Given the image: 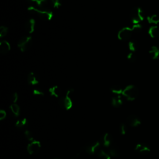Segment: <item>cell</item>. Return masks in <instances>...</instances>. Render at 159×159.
I'll return each mask as SVG.
<instances>
[{"label": "cell", "instance_id": "6da1fadb", "mask_svg": "<svg viewBox=\"0 0 159 159\" xmlns=\"http://www.w3.org/2000/svg\"><path fill=\"white\" fill-rule=\"evenodd\" d=\"M127 100L134 101L139 95V89L135 85H130L127 86L124 89L122 94Z\"/></svg>", "mask_w": 159, "mask_h": 159}, {"label": "cell", "instance_id": "7a4b0ae2", "mask_svg": "<svg viewBox=\"0 0 159 159\" xmlns=\"http://www.w3.org/2000/svg\"><path fill=\"white\" fill-rule=\"evenodd\" d=\"M28 10L30 12L36 14L41 19L45 21H51L54 16L53 13L47 9H42L35 8L34 6H29L28 8Z\"/></svg>", "mask_w": 159, "mask_h": 159}, {"label": "cell", "instance_id": "3957f363", "mask_svg": "<svg viewBox=\"0 0 159 159\" xmlns=\"http://www.w3.org/2000/svg\"><path fill=\"white\" fill-rule=\"evenodd\" d=\"M130 17L134 25L139 24V22L144 19V14L142 9L139 7L133 8L130 12Z\"/></svg>", "mask_w": 159, "mask_h": 159}, {"label": "cell", "instance_id": "277c9868", "mask_svg": "<svg viewBox=\"0 0 159 159\" xmlns=\"http://www.w3.org/2000/svg\"><path fill=\"white\" fill-rule=\"evenodd\" d=\"M74 92L73 89H69L67 91L65 97H63L60 98L59 100L60 106L65 109L66 110L70 109L73 106V102L72 100L71 95Z\"/></svg>", "mask_w": 159, "mask_h": 159}, {"label": "cell", "instance_id": "5b68a950", "mask_svg": "<svg viewBox=\"0 0 159 159\" xmlns=\"http://www.w3.org/2000/svg\"><path fill=\"white\" fill-rule=\"evenodd\" d=\"M32 44V39L31 36H23L19 40L17 46L22 52H25L31 48Z\"/></svg>", "mask_w": 159, "mask_h": 159}, {"label": "cell", "instance_id": "8992f818", "mask_svg": "<svg viewBox=\"0 0 159 159\" xmlns=\"http://www.w3.org/2000/svg\"><path fill=\"white\" fill-rule=\"evenodd\" d=\"M133 32L134 31L132 28L129 27L123 28L119 31L118 33V38L121 40H129L131 37Z\"/></svg>", "mask_w": 159, "mask_h": 159}, {"label": "cell", "instance_id": "52a82bcc", "mask_svg": "<svg viewBox=\"0 0 159 159\" xmlns=\"http://www.w3.org/2000/svg\"><path fill=\"white\" fill-rule=\"evenodd\" d=\"M41 147L40 142L38 141H33L28 146V151L30 154L37 153Z\"/></svg>", "mask_w": 159, "mask_h": 159}, {"label": "cell", "instance_id": "ba28073f", "mask_svg": "<svg viewBox=\"0 0 159 159\" xmlns=\"http://www.w3.org/2000/svg\"><path fill=\"white\" fill-rule=\"evenodd\" d=\"M100 146V144L98 141H95L88 144L85 148L86 152L90 155H93L98 149Z\"/></svg>", "mask_w": 159, "mask_h": 159}, {"label": "cell", "instance_id": "9c48e42d", "mask_svg": "<svg viewBox=\"0 0 159 159\" xmlns=\"http://www.w3.org/2000/svg\"><path fill=\"white\" fill-rule=\"evenodd\" d=\"M127 123L131 127H138L141 125V121L138 116L131 115L127 118Z\"/></svg>", "mask_w": 159, "mask_h": 159}, {"label": "cell", "instance_id": "30bf717a", "mask_svg": "<svg viewBox=\"0 0 159 159\" xmlns=\"http://www.w3.org/2000/svg\"><path fill=\"white\" fill-rule=\"evenodd\" d=\"M135 150L136 152H138V153L143 155L148 154L150 152V147L145 144H137L135 147Z\"/></svg>", "mask_w": 159, "mask_h": 159}, {"label": "cell", "instance_id": "8fae6325", "mask_svg": "<svg viewBox=\"0 0 159 159\" xmlns=\"http://www.w3.org/2000/svg\"><path fill=\"white\" fill-rule=\"evenodd\" d=\"M11 50V45L7 40H2L0 42V52L2 54H8Z\"/></svg>", "mask_w": 159, "mask_h": 159}, {"label": "cell", "instance_id": "7c38bea8", "mask_svg": "<svg viewBox=\"0 0 159 159\" xmlns=\"http://www.w3.org/2000/svg\"><path fill=\"white\" fill-rule=\"evenodd\" d=\"M36 27V21L34 19H30L26 23V31L29 33L32 34L35 31Z\"/></svg>", "mask_w": 159, "mask_h": 159}, {"label": "cell", "instance_id": "4fadbf2b", "mask_svg": "<svg viewBox=\"0 0 159 159\" xmlns=\"http://www.w3.org/2000/svg\"><path fill=\"white\" fill-rule=\"evenodd\" d=\"M111 104L114 107L118 108L123 104V98L120 95H117L116 97H112L111 100Z\"/></svg>", "mask_w": 159, "mask_h": 159}, {"label": "cell", "instance_id": "5bb4252c", "mask_svg": "<svg viewBox=\"0 0 159 159\" xmlns=\"http://www.w3.org/2000/svg\"><path fill=\"white\" fill-rule=\"evenodd\" d=\"M148 33L152 38H156L159 36V28L157 26H151L149 29Z\"/></svg>", "mask_w": 159, "mask_h": 159}, {"label": "cell", "instance_id": "9a60e30c", "mask_svg": "<svg viewBox=\"0 0 159 159\" xmlns=\"http://www.w3.org/2000/svg\"><path fill=\"white\" fill-rule=\"evenodd\" d=\"M149 55L153 60H157L159 57V49L156 46H152L149 50Z\"/></svg>", "mask_w": 159, "mask_h": 159}, {"label": "cell", "instance_id": "2e32d148", "mask_svg": "<svg viewBox=\"0 0 159 159\" xmlns=\"http://www.w3.org/2000/svg\"><path fill=\"white\" fill-rule=\"evenodd\" d=\"M112 142V135L109 133H106L103 139V143L104 146L108 147L111 146Z\"/></svg>", "mask_w": 159, "mask_h": 159}, {"label": "cell", "instance_id": "e0dca14e", "mask_svg": "<svg viewBox=\"0 0 159 159\" xmlns=\"http://www.w3.org/2000/svg\"><path fill=\"white\" fill-rule=\"evenodd\" d=\"M139 43L135 40H131L128 43V47L131 52H134L139 48Z\"/></svg>", "mask_w": 159, "mask_h": 159}, {"label": "cell", "instance_id": "ac0fdd59", "mask_svg": "<svg viewBox=\"0 0 159 159\" xmlns=\"http://www.w3.org/2000/svg\"><path fill=\"white\" fill-rule=\"evenodd\" d=\"M28 82L29 85H36L39 83V81L34 72H31L28 76Z\"/></svg>", "mask_w": 159, "mask_h": 159}, {"label": "cell", "instance_id": "d6986e66", "mask_svg": "<svg viewBox=\"0 0 159 159\" xmlns=\"http://www.w3.org/2000/svg\"><path fill=\"white\" fill-rule=\"evenodd\" d=\"M10 109L13 115L16 117L19 116L20 114V107L16 103H13L10 106Z\"/></svg>", "mask_w": 159, "mask_h": 159}, {"label": "cell", "instance_id": "ffe728a7", "mask_svg": "<svg viewBox=\"0 0 159 159\" xmlns=\"http://www.w3.org/2000/svg\"><path fill=\"white\" fill-rule=\"evenodd\" d=\"M49 92L51 96L54 97L55 98H58L59 97L60 92H59V88L58 86H54L49 88Z\"/></svg>", "mask_w": 159, "mask_h": 159}, {"label": "cell", "instance_id": "44dd1931", "mask_svg": "<svg viewBox=\"0 0 159 159\" xmlns=\"http://www.w3.org/2000/svg\"><path fill=\"white\" fill-rule=\"evenodd\" d=\"M148 22L150 24L157 25L159 22V17L157 14H152L147 17Z\"/></svg>", "mask_w": 159, "mask_h": 159}, {"label": "cell", "instance_id": "7402d4cb", "mask_svg": "<svg viewBox=\"0 0 159 159\" xmlns=\"http://www.w3.org/2000/svg\"><path fill=\"white\" fill-rule=\"evenodd\" d=\"M111 91L113 93H115L117 95H120L121 94H123V89L119 85H113L111 88Z\"/></svg>", "mask_w": 159, "mask_h": 159}, {"label": "cell", "instance_id": "603a6c76", "mask_svg": "<svg viewBox=\"0 0 159 159\" xmlns=\"http://www.w3.org/2000/svg\"><path fill=\"white\" fill-rule=\"evenodd\" d=\"M109 154L110 156L114 157H117L119 156L120 152L117 148L111 147L109 150Z\"/></svg>", "mask_w": 159, "mask_h": 159}, {"label": "cell", "instance_id": "cb8c5ba5", "mask_svg": "<svg viewBox=\"0 0 159 159\" xmlns=\"http://www.w3.org/2000/svg\"><path fill=\"white\" fill-rule=\"evenodd\" d=\"M98 155L100 157V158L101 159H110L111 158L110 155L103 150H99L98 152Z\"/></svg>", "mask_w": 159, "mask_h": 159}, {"label": "cell", "instance_id": "d4e9b609", "mask_svg": "<svg viewBox=\"0 0 159 159\" xmlns=\"http://www.w3.org/2000/svg\"><path fill=\"white\" fill-rule=\"evenodd\" d=\"M28 2L36 3L39 6L42 7L47 3V0H27Z\"/></svg>", "mask_w": 159, "mask_h": 159}, {"label": "cell", "instance_id": "484cf974", "mask_svg": "<svg viewBox=\"0 0 159 159\" xmlns=\"http://www.w3.org/2000/svg\"><path fill=\"white\" fill-rule=\"evenodd\" d=\"M27 124V119L26 118L22 119L21 120H17L16 123V126L17 127H24L25 126H26Z\"/></svg>", "mask_w": 159, "mask_h": 159}, {"label": "cell", "instance_id": "4316f807", "mask_svg": "<svg viewBox=\"0 0 159 159\" xmlns=\"http://www.w3.org/2000/svg\"><path fill=\"white\" fill-rule=\"evenodd\" d=\"M8 32V28L5 26H1L0 28V37L2 38L7 35Z\"/></svg>", "mask_w": 159, "mask_h": 159}, {"label": "cell", "instance_id": "83f0119b", "mask_svg": "<svg viewBox=\"0 0 159 159\" xmlns=\"http://www.w3.org/2000/svg\"><path fill=\"white\" fill-rule=\"evenodd\" d=\"M25 136L26 138L28 139V140L30 141H33L34 140V137H33V135L32 134V132L29 131V130H26L25 132Z\"/></svg>", "mask_w": 159, "mask_h": 159}, {"label": "cell", "instance_id": "f1b7e54d", "mask_svg": "<svg viewBox=\"0 0 159 159\" xmlns=\"http://www.w3.org/2000/svg\"><path fill=\"white\" fill-rule=\"evenodd\" d=\"M52 5L54 8H59L61 6V1L60 0H51Z\"/></svg>", "mask_w": 159, "mask_h": 159}, {"label": "cell", "instance_id": "f546056e", "mask_svg": "<svg viewBox=\"0 0 159 159\" xmlns=\"http://www.w3.org/2000/svg\"><path fill=\"white\" fill-rule=\"evenodd\" d=\"M127 58L131 62H134L136 60V56L133 52H130L129 54H128Z\"/></svg>", "mask_w": 159, "mask_h": 159}, {"label": "cell", "instance_id": "4dcf8cb0", "mask_svg": "<svg viewBox=\"0 0 159 159\" xmlns=\"http://www.w3.org/2000/svg\"><path fill=\"white\" fill-rule=\"evenodd\" d=\"M134 32H139L142 29V26L140 24H136L134 25V26L132 27Z\"/></svg>", "mask_w": 159, "mask_h": 159}, {"label": "cell", "instance_id": "1f68e13d", "mask_svg": "<svg viewBox=\"0 0 159 159\" xmlns=\"http://www.w3.org/2000/svg\"><path fill=\"white\" fill-rule=\"evenodd\" d=\"M33 95L36 97H43L44 95V93L42 91L37 89H35L33 90Z\"/></svg>", "mask_w": 159, "mask_h": 159}, {"label": "cell", "instance_id": "d6a6232c", "mask_svg": "<svg viewBox=\"0 0 159 159\" xmlns=\"http://www.w3.org/2000/svg\"><path fill=\"white\" fill-rule=\"evenodd\" d=\"M120 132L122 135H125L127 132V127L125 124H122L120 126Z\"/></svg>", "mask_w": 159, "mask_h": 159}, {"label": "cell", "instance_id": "836d02e7", "mask_svg": "<svg viewBox=\"0 0 159 159\" xmlns=\"http://www.w3.org/2000/svg\"><path fill=\"white\" fill-rule=\"evenodd\" d=\"M6 116V112L3 109L0 110V119L3 120L4 119Z\"/></svg>", "mask_w": 159, "mask_h": 159}, {"label": "cell", "instance_id": "e575fe53", "mask_svg": "<svg viewBox=\"0 0 159 159\" xmlns=\"http://www.w3.org/2000/svg\"><path fill=\"white\" fill-rule=\"evenodd\" d=\"M18 95L17 93H13V95H12V101L14 103H16L18 100Z\"/></svg>", "mask_w": 159, "mask_h": 159}, {"label": "cell", "instance_id": "d590c367", "mask_svg": "<svg viewBox=\"0 0 159 159\" xmlns=\"http://www.w3.org/2000/svg\"><path fill=\"white\" fill-rule=\"evenodd\" d=\"M78 157H79V153H77V154L74 155L72 157L71 159H78Z\"/></svg>", "mask_w": 159, "mask_h": 159}, {"label": "cell", "instance_id": "8d00e7d4", "mask_svg": "<svg viewBox=\"0 0 159 159\" xmlns=\"http://www.w3.org/2000/svg\"><path fill=\"white\" fill-rule=\"evenodd\" d=\"M55 159H58V158H55Z\"/></svg>", "mask_w": 159, "mask_h": 159}]
</instances>
